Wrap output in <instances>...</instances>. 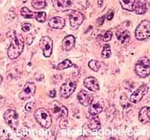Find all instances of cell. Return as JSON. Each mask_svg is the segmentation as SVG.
I'll return each instance as SVG.
<instances>
[{"label":"cell","instance_id":"obj_1","mask_svg":"<svg viewBox=\"0 0 150 140\" xmlns=\"http://www.w3.org/2000/svg\"><path fill=\"white\" fill-rule=\"evenodd\" d=\"M8 34L11 39V44L7 50V54L10 59L14 60L17 58L23 52L24 40L22 35L17 33L16 31L12 30Z\"/></svg>","mask_w":150,"mask_h":140},{"label":"cell","instance_id":"obj_2","mask_svg":"<svg viewBox=\"0 0 150 140\" xmlns=\"http://www.w3.org/2000/svg\"><path fill=\"white\" fill-rule=\"evenodd\" d=\"M34 117L37 122L45 128H48L52 125V117L49 111L45 108H41L34 112Z\"/></svg>","mask_w":150,"mask_h":140},{"label":"cell","instance_id":"obj_3","mask_svg":"<svg viewBox=\"0 0 150 140\" xmlns=\"http://www.w3.org/2000/svg\"><path fill=\"white\" fill-rule=\"evenodd\" d=\"M137 74L141 77H146L150 73V62L149 58L147 57L141 58L137 61L136 67Z\"/></svg>","mask_w":150,"mask_h":140},{"label":"cell","instance_id":"obj_4","mask_svg":"<svg viewBox=\"0 0 150 140\" xmlns=\"http://www.w3.org/2000/svg\"><path fill=\"white\" fill-rule=\"evenodd\" d=\"M150 23L147 20H143L137 27L135 36L137 39L145 40L150 37Z\"/></svg>","mask_w":150,"mask_h":140},{"label":"cell","instance_id":"obj_5","mask_svg":"<svg viewBox=\"0 0 150 140\" xmlns=\"http://www.w3.org/2000/svg\"><path fill=\"white\" fill-rule=\"evenodd\" d=\"M51 109L53 113L61 120H67L68 115V110L65 106L57 101H53L51 103Z\"/></svg>","mask_w":150,"mask_h":140},{"label":"cell","instance_id":"obj_6","mask_svg":"<svg viewBox=\"0 0 150 140\" xmlns=\"http://www.w3.org/2000/svg\"><path fill=\"white\" fill-rule=\"evenodd\" d=\"M4 119L7 125L16 131L19 125V115L13 110H8L4 114Z\"/></svg>","mask_w":150,"mask_h":140},{"label":"cell","instance_id":"obj_7","mask_svg":"<svg viewBox=\"0 0 150 140\" xmlns=\"http://www.w3.org/2000/svg\"><path fill=\"white\" fill-rule=\"evenodd\" d=\"M76 85L74 81L68 80L65 82L60 89V94L62 98L66 99L71 95L75 91Z\"/></svg>","mask_w":150,"mask_h":140},{"label":"cell","instance_id":"obj_8","mask_svg":"<svg viewBox=\"0 0 150 140\" xmlns=\"http://www.w3.org/2000/svg\"><path fill=\"white\" fill-rule=\"evenodd\" d=\"M40 46L43 51L44 56L45 57H50L53 48V42L52 39L48 36L43 37L40 40Z\"/></svg>","mask_w":150,"mask_h":140},{"label":"cell","instance_id":"obj_9","mask_svg":"<svg viewBox=\"0 0 150 140\" xmlns=\"http://www.w3.org/2000/svg\"><path fill=\"white\" fill-rule=\"evenodd\" d=\"M36 90V87L33 82H28L25 85L23 90L19 94L21 99L27 100L33 96Z\"/></svg>","mask_w":150,"mask_h":140},{"label":"cell","instance_id":"obj_10","mask_svg":"<svg viewBox=\"0 0 150 140\" xmlns=\"http://www.w3.org/2000/svg\"><path fill=\"white\" fill-rule=\"evenodd\" d=\"M69 16L70 26L74 29H76L84 20V15L77 11H71Z\"/></svg>","mask_w":150,"mask_h":140},{"label":"cell","instance_id":"obj_11","mask_svg":"<svg viewBox=\"0 0 150 140\" xmlns=\"http://www.w3.org/2000/svg\"><path fill=\"white\" fill-rule=\"evenodd\" d=\"M149 90V87L146 85H143L139 87L134 92L130 95V100L133 103H138L143 98V96L147 93Z\"/></svg>","mask_w":150,"mask_h":140},{"label":"cell","instance_id":"obj_12","mask_svg":"<svg viewBox=\"0 0 150 140\" xmlns=\"http://www.w3.org/2000/svg\"><path fill=\"white\" fill-rule=\"evenodd\" d=\"M79 103L84 107L89 106L93 100V97L91 94L84 90H81L77 95Z\"/></svg>","mask_w":150,"mask_h":140},{"label":"cell","instance_id":"obj_13","mask_svg":"<svg viewBox=\"0 0 150 140\" xmlns=\"http://www.w3.org/2000/svg\"><path fill=\"white\" fill-rule=\"evenodd\" d=\"M84 87L92 91L99 90L100 86L97 80L94 77H88L84 81Z\"/></svg>","mask_w":150,"mask_h":140},{"label":"cell","instance_id":"obj_14","mask_svg":"<svg viewBox=\"0 0 150 140\" xmlns=\"http://www.w3.org/2000/svg\"><path fill=\"white\" fill-rule=\"evenodd\" d=\"M50 27L57 29H62L65 25V20L62 17H54L49 21Z\"/></svg>","mask_w":150,"mask_h":140},{"label":"cell","instance_id":"obj_15","mask_svg":"<svg viewBox=\"0 0 150 140\" xmlns=\"http://www.w3.org/2000/svg\"><path fill=\"white\" fill-rule=\"evenodd\" d=\"M75 39L74 37L69 35L64 38L62 42V48L64 51H68L71 50L75 45Z\"/></svg>","mask_w":150,"mask_h":140},{"label":"cell","instance_id":"obj_16","mask_svg":"<svg viewBox=\"0 0 150 140\" xmlns=\"http://www.w3.org/2000/svg\"><path fill=\"white\" fill-rule=\"evenodd\" d=\"M147 3L146 0H138L134 5V10L137 14L142 15L147 10Z\"/></svg>","mask_w":150,"mask_h":140},{"label":"cell","instance_id":"obj_17","mask_svg":"<svg viewBox=\"0 0 150 140\" xmlns=\"http://www.w3.org/2000/svg\"><path fill=\"white\" fill-rule=\"evenodd\" d=\"M150 109L149 107H144L139 113V120L143 123L146 124L150 121Z\"/></svg>","mask_w":150,"mask_h":140},{"label":"cell","instance_id":"obj_18","mask_svg":"<svg viewBox=\"0 0 150 140\" xmlns=\"http://www.w3.org/2000/svg\"><path fill=\"white\" fill-rule=\"evenodd\" d=\"M117 39L120 40L123 44H128L130 40V34L128 30H119L116 33Z\"/></svg>","mask_w":150,"mask_h":140},{"label":"cell","instance_id":"obj_19","mask_svg":"<svg viewBox=\"0 0 150 140\" xmlns=\"http://www.w3.org/2000/svg\"><path fill=\"white\" fill-rule=\"evenodd\" d=\"M89 106V112L91 115H97L103 111V106L99 102L93 101V100Z\"/></svg>","mask_w":150,"mask_h":140},{"label":"cell","instance_id":"obj_20","mask_svg":"<svg viewBox=\"0 0 150 140\" xmlns=\"http://www.w3.org/2000/svg\"><path fill=\"white\" fill-rule=\"evenodd\" d=\"M88 127L92 130H98L101 128V124L98 117L91 115V117L89 120Z\"/></svg>","mask_w":150,"mask_h":140},{"label":"cell","instance_id":"obj_21","mask_svg":"<svg viewBox=\"0 0 150 140\" xmlns=\"http://www.w3.org/2000/svg\"><path fill=\"white\" fill-rule=\"evenodd\" d=\"M119 2L123 9L129 11H134L135 0H119Z\"/></svg>","mask_w":150,"mask_h":140},{"label":"cell","instance_id":"obj_22","mask_svg":"<svg viewBox=\"0 0 150 140\" xmlns=\"http://www.w3.org/2000/svg\"><path fill=\"white\" fill-rule=\"evenodd\" d=\"M61 5L62 12L69 10L74 6L75 0H57Z\"/></svg>","mask_w":150,"mask_h":140},{"label":"cell","instance_id":"obj_23","mask_svg":"<svg viewBox=\"0 0 150 140\" xmlns=\"http://www.w3.org/2000/svg\"><path fill=\"white\" fill-rule=\"evenodd\" d=\"M21 16L25 19H33L34 17V13L26 7H24L21 9Z\"/></svg>","mask_w":150,"mask_h":140},{"label":"cell","instance_id":"obj_24","mask_svg":"<svg viewBox=\"0 0 150 140\" xmlns=\"http://www.w3.org/2000/svg\"><path fill=\"white\" fill-rule=\"evenodd\" d=\"M32 5L34 8L40 10L46 7V2L45 0H32Z\"/></svg>","mask_w":150,"mask_h":140},{"label":"cell","instance_id":"obj_25","mask_svg":"<svg viewBox=\"0 0 150 140\" xmlns=\"http://www.w3.org/2000/svg\"><path fill=\"white\" fill-rule=\"evenodd\" d=\"M88 66L94 71H98L101 67L100 63L96 60L90 61L88 63Z\"/></svg>","mask_w":150,"mask_h":140},{"label":"cell","instance_id":"obj_26","mask_svg":"<svg viewBox=\"0 0 150 140\" xmlns=\"http://www.w3.org/2000/svg\"><path fill=\"white\" fill-rule=\"evenodd\" d=\"M46 13L45 12H38L34 13V17L36 20L40 23H43L46 20Z\"/></svg>","mask_w":150,"mask_h":140},{"label":"cell","instance_id":"obj_27","mask_svg":"<svg viewBox=\"0 0 150 140\" xmlns=\"http://www.w3.org/2000/svg\"><path fill=\"white\" fill-rule=\"evenodd\" d=\"M73 66V63L71 62V61L69 60H65L64 61H62V63H60V64H59L57 68L59 70H64L66 68H68L69 67H71Z\"/></svg>","mask_w":150,"mask_h":140},{"label":"cell","instance_id":"obj_28","mask_svg":"<svg viewBox=\"0 0 150 140\" xmlns=\"http://www.w3.org/2000/svg\"><path fill=\"white\" fill-rule=\"evenodd\" d=\"M111 55V51L109 44H106L103 48L102 56L103 58H109Z\"/></svg>","mask_w":150,"mask_h":140},{"label":"cell","instance_id":"obj_29","mask_svg":"<svg viewBox=\"0 0 150 140\" xmlns=\"http://www.w3.org/2000/svg\"><path fill=\"white\" fill-rule=\"evenodd\" d=\"M112 36V33L111 31L108 30L105 32V33L103 35V41L104 42H109L111 39Z\"/></svg>","mask_w":150,"mask_h":140},{"label":"cell","instance_id":"obj_30","mask_svg":"<svg viewBox=\"0 0 150 140\" xmlns=\"http://www.w3.org/2000/svg\"><path fill=\"white\" fill-rule=\"evenodd\" d=\"M32 25L29 23H24L23 25H22V30L24 32H28L29 31H30V29H31Z\"/></svg>","mask_w":150,"mask_h":140},{"label":"cell","instance_id":"obj_31","mask_svg":"<svg viewBox=\"0 0 150 140\" xmlns=\"http://www.w3.org/2000/svg\"><path fill=\"white\" fill-rule=\"evenodd\" d=\"M35 106H36V105H35V104L34 103H33V102H29V103H28L26 104L25 108L26 110L29 112L31 110H32Z\"/></svg>","mask_w":150,"mask_h":140},{"label":"cell","instance_id":"obj_32","mask_svg":"<svg viewBox=\"0 0 150 140\" xmlns=\"http://www.w3.org/2000/svg\"><path fill=\"white\" fill-rule=\"evenodd\" d=\"M34 77L35 79L39 81H41L43 79L44 76L42 73H40V72H37L34 75Z\"/></svg>","mask_w":150,"mask_h":140},{"label":"cell","instance_id":"obj_33","mask_svg":"<svg viewBox=\"0 0 150 140\" xmlns=\"http://www.w3.org/2000/svg\"><path fill=\"white\" fill-rule=\"evenodd\" d=\"M33 38L32 34L28 35V37L27 39V43L28 44V45L31 44L33 42Z\"/></svg>","mask_w":150,"mask_h":140},{"label":"cell","instance_id":"obj_34","mask_svg":"<svg viewBox=\"0 0 150 140\" xmlns=\"http://www.w3.org/2000/svg\"><path fill=\"white\" fill-rule=\"evenodd\" d=\"M49 96L51 98H54L56 96V91L55 90H52L51 91H50V93H49Z\"/></svg>","mask_w":150,"mask_h":140},{"label":"cell","instance_id":"obj_35","mask_svg":"<svg viewBox=\"0 0 150 140\" xmlns=\"http://www.w3.org/2000/svg\"><path fill=\"white\" fill-rule=\"evenodd\" d=\"M114 13L113 11H112L111 13H109L108 15V20H112V18H113V17H114Z\"/></svg>","mask_w":150,"mask_h":140},{"label":"cell","instance_id":"obj_36","mask_svg":"<svg viewBox=\"0 0 150 140\" xmlns=\"http://www.w3.org/2000/svg\"><path fill=\"white\" fill-rule=\"evenodd\" d=\"M103 2H104V0H98V2H97L98 6L99 7H101L103 6Z\"/></svg>","mask_w":150,"mask_h":140},{"label":"cell","instance_id":"obj_37","mask_svg":"<svg viewBox=\"0 0 150 140\" xmlns=\"http://www.w3.org/2000/svg\"><path fill=\"white\" fill-rule=\"evenodd\" d=\"M2 81V76L0 75V85H1V84Z\"/></svg>","mask_w":150,"mask_h":140},{"label":"cell","instance_id":"obj_38","mask_svg":"<svg viewBox=\"0 0 150 140\" xmlns=\"http://www.w3.org/2000/svg\"><path fill=\"white\" fill-rule=\"evenodd\" d=\"M28 0H23V2L24 3H25V2H26Z\"/></svg>","mask_w":150,"mask_h":140}]
</instances>
